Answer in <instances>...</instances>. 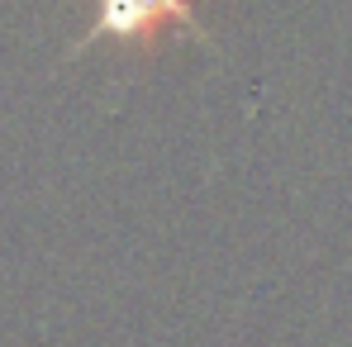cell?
I'll list each match as a JSON object with an SVG mask.
<instances>
[{
    "label": "cell",
    "mask_w": 352,
    "mask_h": 347,
    "mask_svg": "<svg viewBox=\"0 0 352 347\" xmlns=\"http://www.w3.org/2000/svg\"><path fill=\"white\" fill-rule=\"evenodd\" d=\"M162 19H181L190 34H205L200 29V14H195V0H100L96 29L76 48H91L96 38H133V34H148Z\"/></svg>",
    "instance_id": "6da1fadb"
}]
</instances>
